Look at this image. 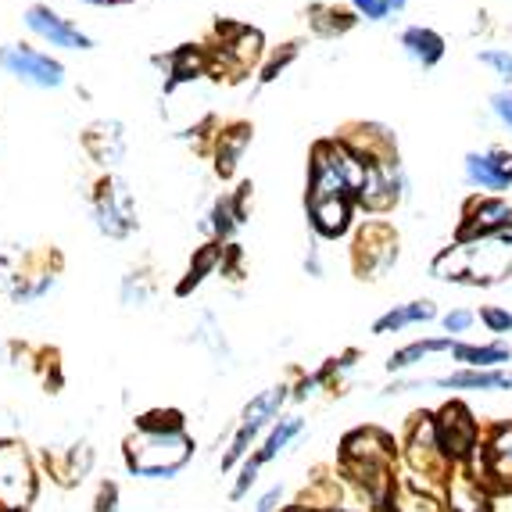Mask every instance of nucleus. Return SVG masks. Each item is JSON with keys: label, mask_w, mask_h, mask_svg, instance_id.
Here are the masks:
<instances>
[{"label": "nucleus", "mask_w": 512, "mask_h": 512, "mask_svg": "<svg viewBox=\"0 0 512 512\" xmlns=\"http://www.w3.org/2000/svg\"><path fill=\"white\" fill-rule=\"evenodd\" d=\"M197 441L187 430V419L176 409H151L137 416V427L122 444L126 470L137 480H176L194 462Z\"/></svg>", "instance_id": "obj_1"}, {"label": "nucleus", "mask_w": 512, "mask_h": 512, "mask_svg": "<svg viewBox=\"0 0 512 512\" xmlns=\"http://www.w3.org/2000/svg\"><path fill=\"white\" fill-rule=\"evenodd\" d=\"M394 437L376 427L351 430L341 441V470L369 498L373 509H387L398 480L394 473Z\"/></svg>", "instance_id": "obj_2"}, {"label": "nucleus", "mask_w": 512, "mask_h": 512, "mask_svg": "<svg viewBox=\"0 0 512 512\" xmlns=\"http://www.w3.org/2000/svg\"><path fill=\"white\" fill-rule=\"evenodd\" d=\"M430 273L448 283H473L487 287L512 273V237H487V240H459L455 248H444L434 258Z\"/></svg>", "instance_id": "obj_3"}, {"label": "nucleus", "mask_w": 512, "mask_h": 512, "mask_svg": "<svg viewBox=\"0 0 512 512\" xmlns=\"http://www.w3.org/2000/svg\"><path fill=\"white\" fill-rule=\"evenodd\" d=\"M287 405H291V384L265 387V391H258L255 398L244 405V412H240V419H237V427H233V434H230V444H226V452H222V462H219L222 473H233L240 462L255 452L258 441L269 434V427H273L276 419L283 416V409H287Z\"/></svg>", "instance_id": "obj_4"}, {"label": "nucleus", "mask_w": 512, "mask_h": 512, "mask_svg": "<svg viewBox=\"0 0 512 512\" xmlns=\"http://www.w3.org/2000/svg\"><path fill=\"white\" fill-rule=\"evenodd\" d=\"M40 495V470L26 444L0 441V512H29Z\"/></svg>", "instance_id": "obj_5"}, {"label": "nucleus", "mask_w": 512, "mask_h": 512, "mask_svg": "<svg viewBox=\"0 0 512 512\" xmlns=\"http://www.w3.org/2000/svg\"><path fill=\"white\" fill-rule=\"evenodd\" d=\"M473 477L495 495V491H512V423H498L480 437V448L470 462Z\"/></svg>", "instance_id": "obj_6"}, {"label": "nucleus", "mask_w": 512, "mask_h": 512, "mask_svg": "<svg viewBox=\"0 0 512 512\" xmlns=\"http://www.w3.org/2000/svg\"><path fill=\"white\" fill-rule=\"evenodd\" d=\"M405 462H409L412 477H427V480H448L452 477V462L441 452V441H437L434 416H412L409 434H405Z\"/></svg>", "instance_id": "obj_7"}, {"label": "nucleus", "mask_w": 512, "mask_h": 512, "mask_svg": "<svg viewBox=\"0 0 512 512\" xmlns=\"http://www.w3.org/2000/svg\"><path fill=\"white\" fill-rule=\"evenodd\" d=\"M434 427H437V441H441V452L448 455L452 466H466V462L477 455L484 430H480V423L473 419V412L462 402L444 405V409L434 416Z\"/></svg>", "instance_id": "obj_8"}, {"label": "nucleus", "mask_w": 512, "mask_h": 512, "mask_svg": "<svg viewBox=\"0 0 512 512\" xmlns=\"http://www.w3.org/2000/svg\"><path fill=\"white\" fill-rule=\"evenodd\" d=\"M0 69L15 76L18 83L36 86V90H58L65 83V65L51 54L26 47V43H8L0 47Z\"/></svg>", "instance_id": "obj_9"}, {"label": "nucleus", "mask_w": 512, "mask_h": 512, "mask_svg": "<svg viewBox=\"0 0 512 512\" xmlns=\"http://www.w3.org/2000/svg\"><path fill=\"white\" fill-rule=\"evenodd\" d=\"M94 226L108 240H126L129 233L137 230V201L126 190V183L119 180H104L94 194Z\"/></svg>", "instance_id": "obj_10"}, {"label": "nucleus", "mask_w": 512, "mask_h": 512, "mask_svg": "<svg viewBox=\"0 0 512 512\" xmlns=\"http://www.w3.org/2000/svg\"><path fill=\"white\" fill-rule=\"evenodd\" d=\"M398 262V237L384 222H369L366 230L355 237V273L362 280H380L391 273Z\"/></svg>", "instance_id": "obj_11"}, {"label": "nucleus", "mask_w": 512, "mask_h": 512, "mask_svg": "<svg viewBox=\"0 0 512 512\" xmlns=\"http://www.w3.org/2000/svg\"><path fill=\"white\" fill-rule=\"evenodd\" d=\"M512 233V205L505 197L480 194L473 197L462 212L459 240H487V237H509Z\"/></svg>", "instance_id": "obj_12"}, {"label": "nucleus", "mask_w": 512, "mask_h": 512, "mask_svg": "<svg viewBox=\"0 0 512 512\" xmlns=\"http://www.w3.org/2000/svg\"><path fill=\"white\" fill-rule=\"evenodd\" d=\"M22 22H26L29 33L40 36V40L51 43V47H58V51H90V47H94V40H90V36H86L72 18L58 15V11L47 8V4H33V8H26Z\"/></svg>", "instance_id": "obj_13"}, {"label": "nucleus", "mask_w": 512, "mask_h": 512, "mask_svg": "<svg viewBox=\"0 0 512 512\" xmlns=\"http://www.w3.org/2000/svg\"><path fill=\"white\" fill-rule=\"evenodd\" d=\"M462 176H466L470 187L498 197L502 190L512 187V151H505V147L470 151L466 154V162H462Z\"/></svg>", "instance_id": "obj_14"}, {"label": "nucleus", "mask_w": 512, "mask_h": 512, "mask_svg": "<svg viewBox=\"0 0 512 512\" xmlns=\"http://www.w3.org/2000/svg\"><path fill=\"white\" fill-rule=\"evenodd\" d=\"M444 509L448 512H495L491 491L473 477L470 466H455L452 477L444 480Z\"/></svg>", "instance_id": "obj_15"}, {"label": "nucleus", "mask_w": 512, "mask_h": 512, "mask_svg": "<svg viewBox=\"0 0 512 512\" xmlns=\"http://www.w3.org/2000/svg\"><path fill=\"white\" fill-rule=\"evenodd\" d=\"M248 194L251 187L244 183V187H237V194H226L219 197L212 205V212L205 215V230L212 233L215 244H226V240L233 237V230L237 226H244V219H248Z\"/></svg>", "instance_id": "obj_16"}, {"label": "nucleus", "mask_w": 512, "mask_h": 512, "mask_svg": "<svg viewBox=\"0 0 512 512\" xmlns=\"http://www.w3.org/2000/svg\"><path fill=\"white\" fill-rule=\"evenodd\" d=\"M301 434H305V419H301L298 412H291V416L283 412V416L276 419L273 427H269V434H265L262 441H258V448L248 455V459L255 462L258 470H265V466L280 459V455L287 452V448H291V444L298 441Z\"/></svg>", "instance_id": "obj_17"}, {"label": "nucleus", "mask_w": 512, "mask_h": 512, "mask_svg": "<svg viewBox=\"0 0 512 512\" xmlns=\"http://www.w3.org/2000/svg\"><path fill=\"white\" fill-rule=\"evenodd\" d=\"M351 219H355V201L348 197H326V201H308V222L312 230L326 240H337L351 230Z\"/></svg>", "instance_id": "obj_18"}, {"label": "nucleus", "mask_w": 512, "mask_h": 512, "mask_svg": "<svg viewBox=\"0 0 512 512\" xmlns=\"http://www.w3.org/2000/svg\"><path fill=\"white\" fill-rule=\"evenodd\" d=\"M398 43H402L405 58H409L412 65H419V69H437L444 61V54H448L444 36L430 26H405Z\"/></svg>", "instance_id": "obj_19"}, {"label": "nucleus", "mask_w": 512, "mask_h": 512, "mask_svg": "<svg viewBox=\"0 0 512 512\" xmlns=\"http://www.w3.org/2000/svg\"><path fill=\"white\" fill-rule=\"evenodd\" d=\"M190 341L215 362V369L233 366V344H230V337H226V326H222V319L215 316V312H201V316H197L194 330H190Z\"/></svg>", "instance_id": "obj_20"}, {"label": "nucleus", "mask_w": 512, "mask_h": 512, "mask_svg": "<svg viewBox=\"0 0 512 512\" xmlns=\"http://www.w3.org/2000/svg\"><path fill=\"white\" fill-rule=\"evenodd\" d=\"M437 319V305L434 301H405V305H394L387 308L384 316L373 323V337H387V333H402L409 326H419V323H434Z\"/></svg>", "instance_id": "obj_21"}, {"label": "nucleus", "mask_w": 512, "mask_h": 512, "mask_svg": "<svg viewBox=\"0 0 512 512\" xmlns=\"http://www.w3.org/2000/svg\"><path fill=\"white\" fill-rule=\"evenodd\" d=\"M430 384L444 387V391H509L512 373H502V369H459V373L437 376Z\"/></svg>", "instance_id": "obj_22"}, {"label": "nucleus", "mask_w": 512, "mask_h": 512, "mask_svg": "<svg viewBox=\"0 0 512 512\" xmlns=\"http://www.w3.org/2000/svg\"><path fill=\"white\" fill-rule=\"evenodd\" d=\"M452 348H455L452 337H423V341H412L387 359V373H405V369L434 359V355H452Z\"/></svg>", "instance_id": "obj_23"}, {"label": "nucleus", "mask_w": 512, "mask_h": 512, "mask_svg": "<svg viewBox=\"0 0 512 512\" xmlns=\"http://www.w3.org/2000/svg\"><path fill=\"white\" fill-rule=\"evenodd\" d=\"M452 359L462 369H498L505 362H512V348L505 341H491V344H459L455 341Z\"/></svg>", "instance_id": "obj_24"}, {"label": "nucleus", "mask_w": 512, "mask_h": 512, "mask_svg": "<svg viewBox=\"0 0 512 512\" xmlns=\"http://www.w3.org/2000/svg\"><path fill=\"white\" fill-rule=\"evenodd\" d=\"M387 512H448V509L437 502L434 491H427V487H416L412 480H398Z\"/></svg>", "instance_id": "obj_25"}, {"label": "nucleus", "mask_w": 512, "mask_h": 512, "mask_svg": "<svg viewBox=\"0 0 512 512\" xmlns=\"http://www.w3.org/2000/svg\"><path fill=\"white\" fill-rule=\"evenodd\" d=\"M248 144H251V126H230L222 133L219 151H215V169H219V176H233V169H237V162L244 158Z\"/></svg>", "instance_id": "obj_26"}, {"label": "nucleus", "mask_w": 512, "mask_h": 512, "mask_svg": "<svg viewBox=\"0 0 512 512\" xmlns=\"http://www.w3.org/2000/svg\"><path fill=\"white\" fill-rule=\"evenodd\" d=\"M222 258H226V248L222 244H208V248H201L197 251V258L190 262V273H187V280L180 283V294H190V287H197V283H205L212 273H219L222 269Z\"/></svg>", "instance_id": "obj_27"}, {"label": "nucleus", "mask_w": 512, "mask_h": 512, "mask_svg": "<svg viewBox=\"0 0 512 512\" xmlns=\"http://www.w3.org/2000/svg\"><path fill=\"white\" fill-rule=\"evenodd\" d=\"M90 466H94V448L90 444H72L65 452V462L54 466V473H58L61 484H79L90 473Z\"/></svg>", "instance_id": "obj_28"}, {"label": "nucleus", "mask_w": 512, "mask_h": 512, "mask_svg": "<svg viewBox=\"0 0 512 512\" xmlns=\"http://www.w3.org/2000/svg\"><path fill=\"white\" fill-rule=\"evenodd\" d=\"M119 301L126 308H147L154 301V280L147 273H126L119 283Z\"/></svg>", "instance_id": "obj_29"}, {"label": "nucleus", "mask_w": 512, "mask_h": 512, "mask_svg": "<svg viewBox=\"0 0 512 512\" xmlns=\"http://www.w3.org/2000/svg\"><path fill=\"white\" fill-rule=\"evenodd\" d=\"M54 287H58V276H54L51 269H43V273H29L26 283H22V291H18L15 305H36V301L47 298Z\"/></svg>", "instance_id": "obj_30"}, {"label": "nucleus", "mask_w": 512, "mask_h": 512, "mask_svg": "<svg viewBox=\"0 0 512 512\" xmlns=\"http://www.w3.org/2000/svg\"><path fill=\"white\" fill-rule=\"evenodd\" d=\"M351 8L366 22H387L391 15L409 8V0H351Z\"/></svg>", "instance_id": "obj_31"}, {"label": "nucleus", "mask_w": 512, "mask_h": 512, "mask_svg": "<svg viewBox=\"0 0 512 512\" xmlns=\"http://www.w3.org/2000/svg\"><path fill=\"white\" fill-rule=\"evenodd\" d=\"M477 58H480V65H487L505 86H512V51H505V47H487Z\"/></svg>", "instance_id": "obj_32"}, {"label": "nucleus", "mask_w": 512, "mask_h": 512, "mask_svg": "<svg viewBox=\"0 0 512 512\" xmlns=\"http://www.w3.org/2000/svg\"><path fill=\"white\" fill-rule=\"evenodd\" d=\"M441 326H444V337H462V333H470L477 326V312L473 308H452V312H444L441 316Z\"/></svg>", "instance_id": "obj_33"}, {"label": "nucleus", "mask_w": 512, "mask_h": 512, "mask_svg": "<svg viewBox=\"0 0 512 512\" xmlns=\"http://www.w3.org/2000/svg\"><path fill=\"white\" fill-rule=\"evenodd\" d=\"M233 473H237V480H233V487H230V502H244V498L251 495V487L258 484V473L262 470H258L251 459H244Z\"/></svg>", "instance_id": "obj_34"}, {"label": "nucleus", "mask_w": 512, "mask_h": 512, "mask_svg": "<svg viewBox=\"0 0 512 512\" xmlns=\"http://www.w3.org/2000/svg\"><path fill=\"white\" fill-rule=\"evenodd\" d=\"M22 283H26V273H22V269H15L8 258L0 255V301H18Z\"/></svg>", "instance_id": "obj_35"}, {"label": "nucleus", "mask_w": 512, "mask_h": 512, "mask_svg": "<svg viewBox=\"0 0 512 512\" xmlns=\"http://www.w3.org/2000/svg\"><path fill=\"white\" fill-rule=\"evenodd\" d=\"M477 319L491 333H509L512 330V312H509V308H502V305H484L477 312Z\"/></svg>", "instance_id": "obj_36"}, {"label": "nucleus", "mask_w": 512, "mask_h": 512, "mask_svg": "<svg viewBox=\"0 0 512 512\" xmlns=\"http://www.w3.org/2000/svg\"><path fill=\"white\" fill-rule=\"evenodd\" d=\"M283 498H287V487L283 484L265 487L262 495L255 498V505H251V512H283Z\"/></svg>", "instance_id": "obj_37"}, {"label": "nucleus", "mask_w": 512, "mask_h": 512, "mask_svg": "<svg viewBox=\"0 0 512 512\" xmlns=\"http://www.w3.org/2000/svg\"><path fill=\"white\" fill-rule=\"evenodd\" d=\"M491 111H495V119L512 133V86H505V90H498L491 97Z\"/></svg>", "instance_id": "obj_38"}, {"label": "nucleus", "mask_w": 512, "mask_h": 512, "mask_svg": "<svg viewBox=\"0 0 512 512\" xmlns=\"http://www.w3.org/2000/svg\"><path fill=\"white\" fill-rule=\"evenodd\" d=\"M94 512H119V487L101 484V491H97V502H94Z\"/></svg>", "instance_id": "obj_39"}, {"label": "nucleus", "mask_w": 512, "mask_h": 512, "mask_svg": "<svg viewBox=\"0 0 512 512\" xmlns=\"http://www.w3.org/2000/svg\"><path fill=\"white\" fill-rule=\"evenodd\" d=\"M305 273L312 276V280H323V276H326V265H323V255H319V248H308V255H305Z\"/></svg>", "instance_id": "obj_40"}, {"label": "nucleus", "mask_w": 512, "mask_h": 512, "mask_svg": "<svg viewBox=\"0 0 512 512\" xmlns=\"http://www.w3.org/2000/svg\"><path fill=\"white\" fill-rule=\"evenodd\" d=\"M291 58H294V51H287V54H283V58H276L273 65H269V69H265L262 83H273V79H276V72H283V65H287V61H291Z\"/></svg>", "instance_id": "obj_41"}, {"label": "nucleus", "mask_w": 512, "mask_h": 512, "mask_svg": "<svg viewBox=\"0 0 512 512\" xmlns=\"http://www.w3.org/2000/svg\"><path fill=\"white\" fill-rule=\"evenodd\" d=\"M86 4H101V8H115V4H126V0H86Z\"/></svg>", "instance_id": "obj_42"}, {"label": "nucleus", "mask_w": 512, "mask_h": 512, "mask_svg": "<svg viewBox=\"0 0 512 512\" xmlns=\"http://www.w3.org/2000/svg\"><path fill=\"white\" fill-rule=\"evenodd\" d=\"M283 512H312V509H305V505H287Z\"/></svg>", "instance_id": "obj_43"}, {"label": "nucleus", "mask_w": 512, "mask_h": 512, "mask_svg": "<svg viewBox=\"0 0 512 512\" xmlns=\"http://www.w3.org/2000/svg\"><path fill=\"white\" fill-rule=\"evenodd\" d=\"M323 512H359V509H344V505H333V509H323Z\"/></svg>", "instance_id": "obj_44"}]
</instances>
